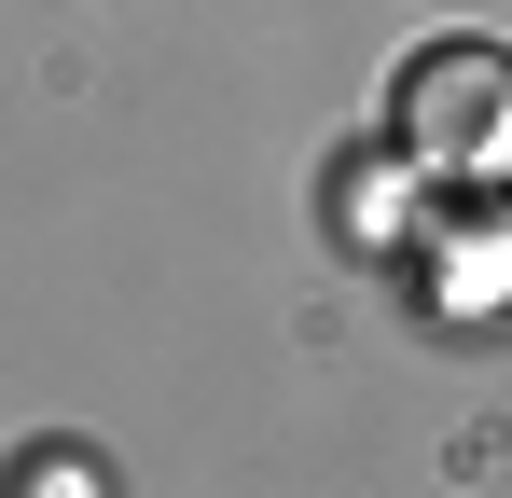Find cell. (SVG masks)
Wrapping results in <instances>:
<instances>
[{
  "instance_id": "cell-1",
  "label": "cell",
  "mask_w": 512,
  "mask_h": 498,
  "mask_svg": "<svg viewBox=\"0 0 512 498\" xmlns=\"http://www.w3.org/2000/svg\"><path fill=\"white\" fill-rule=\"evenodd\" d=\"M402 139H416L429 166H499L512 153V56L429 42L416 70H402Z\"/></svg>"
},
{
  "instance_id": "cell-2",
  "label": "cell",
  "mask_w": 512,
  "mask_h": 498,
  "mask_svg": "<svg viewBox=\"0 0 512 498\" xmlns=\"http://www.w3.org/2000/svg\"><path fill=\"white\" fill-rule=\"evenodd\" d=\"M14 498H84V457H28V471H14Z\"/></svg>"
}]
</instances>
